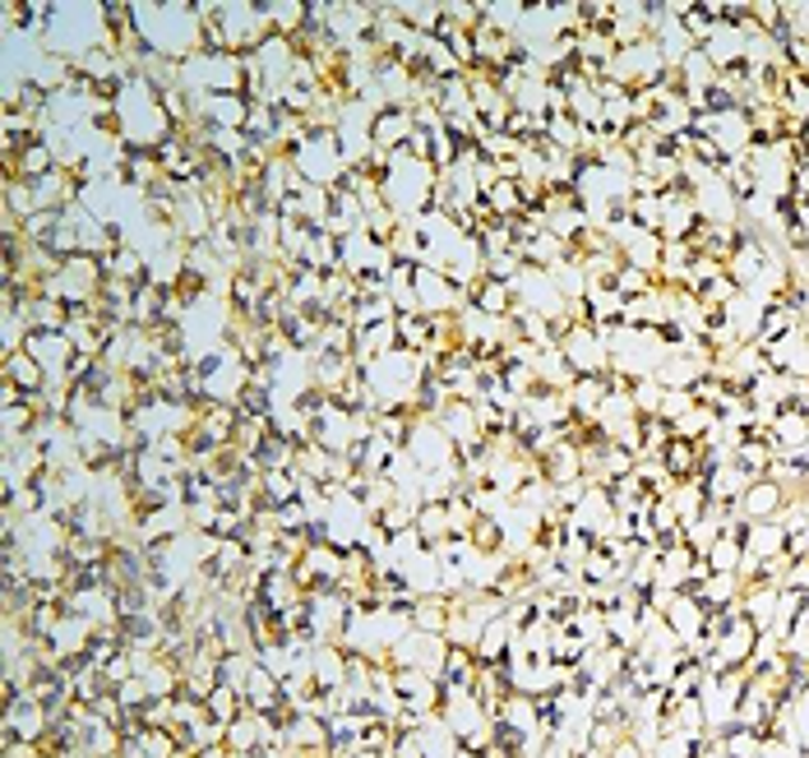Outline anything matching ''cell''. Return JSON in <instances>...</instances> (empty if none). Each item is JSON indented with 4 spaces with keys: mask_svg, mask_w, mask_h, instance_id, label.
I'll use <instances>...</instances> for the list:
<instances>
[{
    "mask_svg": "<svg viewBox=\"0 0 809 758\" xmlns=\"http://www.w3.org/2000/svg\"><path fill=\"white\" fill-rule=\"evenodd\" d=\"M135 33L144 51L163 61H190L204 46V19L195 14V0H167V6H135Z\"/></svg>",
    "mask_w": 809,
    "mask_h": 758,
    "instance_id": "1",
    "label": "cell"
},
{
    "mask_svg": "<svg viewBox=\"0 0 809 758\" xmlns=\"http://www.w3.org/2000/svg\"><path fill=\"white\" fill-rule=\"evenodd\" d=\"M435 186H439V172L431 163H416L407 148L388 153V167H384V204L394 208L398 218H422L435 208Z\"/></svg>",
    "mask_w": 809,
    "mask_h": 758,
    "instance_id": "2",
    "label": "cell"
},
{
    "mask_svg": "<svg viewBox=\"0 0 809 758\" xmlns=\"http://www.w3.org/2000/svg\"><path fill=\"white\" fill-rule=\"evenodd\" d=\"M403 449L412 454V463L422 467V473H439V467L458 463V444L449 439L445 426H439V416H416L407 439H403Z\"/></svg>",
    "mask_w": 809,
    "mask_h": 758,
    "instance_id": "3",
    "label": "cell"
},
{
    "mask_svg": "<svg viewBox=\"0 0 809 758\" xmlns=\"http://www.w3.org/2000/svg\"><path fill=\"white\" fill-rule=\"evenodd\" d=\"M51 736V708L38 694H19L6 703V721H0V745L6 740H46Z\"/></svg>",
    "mask_w": 809,
    "mask_h": 758,
    "instance_id": "4",
    "label": "cell"
},
{
    "mask_svg": "<svg viewBox=\"0 0 809 758\" xmlns=\"http://www.w3.org/2000/svg\"><path fill=\"white\" fill-rule=\"evenodd\" d=\"M412 287H416V301H422V315H431V320L458 315V310L467 305V297H463L458 287H454L445 273H439V269L416 264V278H412Z\"/></svg>",
    "mask_w": 809,
    "mask_h": 758,
    "instance_id": "5",
    "label": "cell"
},
{
    "mask_svg": "<svg viewBox=\"0 0 809 758\" xmlns=\"http://www.w3.org/2000/svg\"><path fill=\"white\" fill-rule=\"evenodd\" d=\"M560 352H564V361H569L573 375H606V371H611V347H606L588 324L573 329L564 343H560Z\"/></svg>",
    "mask_w": 809,
    "mask_h": 758,
    "instance_id": "6",
    "label": "cell"
},
{
    "mask_svg": "<svg viewBox=\"0 0 809 758\" xmlns=\"http://www.w3.org/2000/svg\"><path fill=\"white\" fill-rule=\"evenodd\" d=\"M759 634H764L759 624H754V620L740 611V615H730V624L722 630V638H717L713 652H717L726 666H745V662L754 657V647H759Z\"/></svg>",
    "mask_w": 809,
    "mask_h": 758,
    "instance_id": "7",
    "label": "cell"
},
{
    "mask_svg": "<svg viewBox=\"0 0 809 758\" xmlns=\"http://www.w3.org/2000/svg\"><path fill=\"white\" fill-rule=\"evenodd\" d=\"M787 500H791V495L781 490L772 477H754V481H749V490H745L740 500H736V509H740L749 522H772V518L781 513V505H787Z\"/></svg>",
    "mask_w": 809,
    "mask_h": 758,
    "instance_id": "8",
    "label": "cell"
},
{
    "mask_svg": "<svg viewBox=\"0 0 809 758\" xmlns=\"http://www.w3.org/2000/svg\"><path fill=\"white\" fill-rule=\"evenodd\" d=\"M412 129H416L412 107H384V112H375L371 139H375V148H380V153H398V148H407Z\"/></svg>",
    "mask_w": 809,
    "mask_h": 758,
    "instance_id": "9",
    "label": "cell"
},
{
    "mask_svg": "<svg viewBox=\"0 0 809 758\" xmlns=\"http://www.w3.org/2000/svg\"><path fill=\"white\" fill-rule=\"evenodd\" d=\"M0 384H14L19 394L29 398H42L46 388V371L29 356V352H14V356H0Z\"/></svg>",
    "mask_w": 809,
    "mask_h": 758,
    "instance_id": "10",
    "label": "cell"
},
{
    "mask_svg": "<svg viewBox=\"0 0 809 758\" xmlns=\"http://www.w3.org/2000/svg\"><path fill=\"white\" fill-rule=\"evenodd\" d=\"M662 467L671 473V481H694L698 467H703V444H694V439H675V435H671V444L662 449Z\"/></svg>",
    "mask_w": 809,
    "mask_h": 758,
    "instance_id": "11",
    "label": "cell"
},
{
    "mask_svg": "<svg viewBox=\"0 0 809 758\" xmlns=\"http://www.w3.org/2000/svg\"><path fill=\"white\" fill-rule=\"evenodd\" d=\"M662 620L671 624L675 638H681V643H694V638L703 634V620H708V611H703L689 592H681V596H675L671 606H666V615H662Z\"/></svg>",
    "mask_w": 809,
    "mask_h": 758,
    "instance_id": "12",
    "label": "cell"
},
{
    "mask_svg": "<svg viewBox=\"0 0 809 758\" xmlns=\"http://www.w3.org/2000/svg\"><path fill=\"white\" fill-rule=\"evenodd\" d=\"M467 305H477L481 315H495V320H509L514 310V287L500 282V278H481L473 292H467Z\"/></svg>",
    "mask_w": 809,
    "mask_h": 758,
    "instance_id": "13",
    "label": "cell"
},
{
    "mask_svg": "<svg viewBox=\"0 0 809 758\" xmlns=\"http://www.w3.org/2000/svg\"><path fill=\"white\" fill-rule=\"evenodd\" d=\"M787 555V528L772 518V522H754L749 537H745V560H777Z\"/></svg>",
    "mask_w": 809,
    "mask_h": 758,
    "instance_id": "14",
    "label": "cell"
},
{
    "mask_svg": "<svg viewBox=\"0 0 809 758\" xmlns=\"http://www.w3.org/2000/svg\"><path fill=\"white\" fill-rule=\"evenodd\" d=\"M394 14L416 29L422 38H435L439 23H445V10H439V0H394Z\"/></svg>",
    "mask_w": 809,
    "mask_h": 758,
    "instance_id": "15",
    "label": "cell"
},
{
    "mask_svg": "<svg viewBox=\"0 0 809 758\" xmlns=\"http://www.w3.org/2000/svg\"><path fill=\"white\" fill-rule=\"evenodd\" d=\"M265 14L278 38H301L305 29V0H265Z\"/></svg>",
    "mask_w": 809,
    "mask_h": 758,
    "instance_id": "16",
    "label": "cell"
},
{
    "mask_svg": "<svg viewBox=\"0 0 809 758\" xmlns=\"http://www.w3.org/2000/svg\"><path fill=\"white\" fill-rule=\"evenodd\" d=\"M449 611H454V601H449V596H422V601L412 606V630H422V634H439V638H445Z\"/></svg>",
    "mask_w": 809,
    "mask_h": 758,
    "instance_id": "17",
    "label": "cell"
},
{
    "mask_svg": "<svg viewBox=\"0 0 809 758\" xmlns=\"http://www.w3.org/2000/svg\"><path fill=\"white\" fill-rule=\"evenodd\" d=\"M666 500H671V509H675V513H681V522H694L703 509L713 505V500H708V490H703V481H698V477H694V481H675Z\"/></svg>",
    "mask_w": 809,
    "mask_h": 758,
    "instance_id": "18",
    "label": "cell"
},
{
    "mask_svg": "<svg viewBox=\"0 0 809 758\" xmlns=\"http://www.w3.org/2000/svg\"><path fill=\"white\" fill-rule=\"evenodd\" d=\"M416 537H422L431 551H439V546L454 537V528H449V509H445V505H422V513H416Z\"/></svg>",
    "mask_w": 809,
    "mask_h": 758,
    "instance_id": "19",
    "label": "cell"
},
{
    "mask_svg": "<svg viewBox=\"0 0 809 758\" xmlns=\"http://www.w3.org/2000/svg\"><path fill=\"white\" fill-rule=\"evenodd\" d=\"M204 708H208V717L214 721H222V726H231L241 713H246V698H241V689H231V685H218L214 694L204 698Z\"/></svg>",
    "mask_w": 809,
    "mask_h": 758,
    "instance_id": "20",
    "label": "cell"
},
{
    "mask_svg": "<svg viewBox=\"0 0 809 758\" xmlns=\"http://www.w3.org/2000/svg\"><path fill=\"white\" fill-rule=\"evenodd\" d=\"M703 560H708V569H713V573H740V569H745V546H740V541H730V537H717V541H713V551L703 555Z\"/></svg>",
    "mask_w": 809,
    "mask_h": 758,
    "instance_id": "21",
    "label": "cell"
},
{
    "mask_svg": "<svg viewBox=\"0 0 809 758\" xmlns=\"http://www.w3.org/2000/svg\"><path fill=\"white\" fill-rule=\"evenodd\" d=\"M722 749H726V758H764V736L745 726H730L722 736Z\"/></svg>",
    "mask_w": 809,
    "mask_h": 758,
    "instance_id": "22",
    "label": "cell"
},
{
    "mask_svg": "<svg viewBox=\"0 0 809 758\" xmlns=\"http://www.w3.org/2000/svg\"><path fill=\"white\" fill-rule=\"evenodd\" d=\"M689 412H694V394H689V388H666V394H662V412H657L662 422L675 426V422H681V416H689Z\"/></svg>",
    "mask_w": 809,
    "mask_h": 758,
    "instance_id": "23",
    "label": "cell"
},
{
    "mask_svg": "<svg viewBox=\"0 0 809 758\" xmlns=\"http://www.w3.org/2000/svg\"><path fill=\"white\" fill-rule=\"evenodd\" d=\"M662 394H666V388H662L657 380H639V384L630 388V398H634L639 416H657V412H662Z\"/></svg>",
    "mask_w": 809,
    "mask_h": 758,
    "instance_id": "24",
    "label": "cell"
},
{
    "mask_svg": "<svg viewBox=\"0 0 809 758\" xmlns=\"http://www.w3.org/2000/svg\"><path fill=\"white\" fill-rule=\"evenodd\" d=\"M787 588L809 596V560H791V569H787Z\"/></svg>",
    "mask_w": 809,
    "mask_h": 758,
    "instance_id": "25",
    "label": "cell"
},
{
    "mask_svg": "<svg viewBox=\"0 0 809 758\" xmlns=\"http://www.w3.org/2000/svg\"><path fill=\"white\" fill-rule=\"evenodd\" d=\"M611 758H647V754H643V749H639V745H634L630 736H624V740H620V745L611 749Z\"/></svg>",
    "mask_w": 809,
    "mask_h": 758,
    "instance_id": "26",
    "label": "cell"
}]
</instances>
